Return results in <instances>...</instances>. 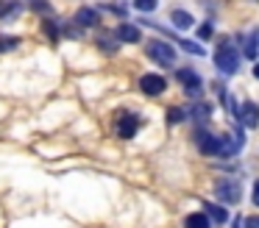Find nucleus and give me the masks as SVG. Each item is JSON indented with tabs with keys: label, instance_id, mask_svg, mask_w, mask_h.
Masks as SVG:
<instances>
[{
	"label": "nucleus",
	"instance_id": "obj_1",
	"mask_svg": "<svg viewBox=\"0 0 259 228\" xmlns=\"http://www.w3.org/2000/svg\"><path fill=\"white\" fill-rule=\"evenodd\" d=\"M214 67H218L223 75H234L237 67H240V53H237L229 42H220L218 53H214Z\"/></svg>",
	"mask_w": 259,
	"mask_h": 228
},
{
	"label": "nucleus",
	"instance_id": "obj_2",
	"mask_svg": "<svg viewBox=\"0 0 259 228\" xmlns=\"http://www.w3.org/2000/svg\"><path fill=\"white\" fill-rule=\"evenodd\" d=\"M145 50H148V56H151L159 67H173L176 64V50L170 48L167 42H162V39H151Z\"/></svg>",
	"mask_w": 259,
	"mask_h": 228
},
{
	"label": "nucleus",
	"instance_id": "obj_3",
	"mask_svg": "<svg viewBox=\"0 0 259 228\" xmlns=\"http://www.w3.org/2000/svg\"><path fill=\"white\" fill-rule=\"evenodd\" d=\"M176 78L184 83V89H187V95H190V98H201L203 81H201V75H198V72H192V70H179V72H176Z\"/></svg>",
	"mask_w": 259,
	"mask_h": 228
},
{
	"label": "nucleus",
	"instance_id": "obj_4",
	"mask_svg": "<svg viewBox=\"0 0 259 228\" xmlns=\"http://www.w3.org/2000/svg\"><path fill=\"white\" fill-rule=\"evenodd\" d=\"M195 142H198V150L203 156H220V136H214L209 131H198Z\"/></svg>",
	"mask_w": 259,
	"mask_h": 228
},
{
	"label": "nucleus",
	"instance_id": "obj_5",
	"mask_svg": "<svg viewBox=\"0 0 259 228\" xmlns=\"http://www.w3.org/2000/svg\"><path fill=\"white\" fill-rule=\"evenodd\" d=\"M164 86H167V81H164L162 75H156V72H148V75L140 78V89L145 95H151V98H156V95L164 92Z\"/></svg>",
	"mask_w": 259,
	"mask_h": 228
},
{
	"label": "nucleus",
	"instance_id": "obj_6",
	"mask_svg": "<svg viewBox=\"0 0 259 228\" xmlns=\"http://www.w3.org/2000/svg\"><path fill=\"white\" fill-rule=\"evenodd\" d=\"M240 122L245 128H256L259 125V106L253 103V100H245V103L240 106Z\"/></svg>",
	"mask_w": 259,
	"mask_h": 228
},
{
	"label": "nucleus",
	"instance_id": "obj_7",
	"mask_svg": "<svg viewBox=\"0 0 259 228\" xmlns=\"http://www.w3.org/2000/svg\"><path fill=\"white\" fill-rule=\"evenodd\" d=\"M114 39H117V42L134 44V42H140V39H142V33H140V28H137V25H131V22H123V25L114 28Z\"/></svg>",
	"mask_w": 259,
	"mask_h": 228
},
{
	"label": "nucleus",
	"instance_id": "obj_8",
	"mask_svg": "<svg viewBox=\"0 0 259 228\" xmlns=\"http://www.w3.org/2000/svg\"><path fill=\"white\" fill-rule=\"evenodd\" d=\"M214 192H218V198L223 200V203H237V200H240V187H237L234 181H220L218 187H214Z\"/></svg>",
	"mask_w": 259,
	"mask_h": 228
},
{
	"label": "nucleus",
	"instance_id": "obj_9",
	"mask_svg": "<svg viewBox=\"0 0 259 228\" xmlns=\"http://www.w3.org/2000/svg\"><path fill=\"white\" fill-rule=\"evenodd\" d=\"M137 131H140V120H137V117L123 114V117L117 120V136H120V139H131Z\"/></svg>",
	"mask_w": 259,
	"mask_h": 228
},
{
	"label": "nucleus",
	"instance_id": "obj_10",
	"mask_svg": "<svg viewBox=\"0 0 259 228\" xmlns=\"http://www.w3.org/2000/svg\"><path fill=\"white\" fill-rule=\"evenodd\" d=\"M98 11L95 9H78V14H75V22L78 25H84V28H92V25H98Z\"/></svg>",
	"mask_w": 259,
	"mask_h": 228
},
{
	"label": "nucleus",
	"instance_id": "obj_11",
	"mask_svg": "<svg viewBox=\"0 0 259 228\" xmlns=\"http://www.w3.org/2000/svg\"><path fill=\"white\" fill-rule=\"evenodd\" d=\"M256 42H259V31H251L245 36V42H242V53H245V59H256V56H259Z\"/></svg>",
	"mask_w": 259,
	"mask_h": 228
},
{
	"label": "nucleus",
	"instance_id": "obj_12",
	"mask_svg": "<svg viewBox=\"0 0 259 228\" xmlns=\"http://www.w3.org/2000/svg\"><path fill=\"white\" fill-rule=\"evenodd\" d=\"M203 209H206V217H212V220H218V222L229 220V211H226L220 203H203Z\"/></svg>",
	"mask_w": 259,
	"mask_h": 228
},
{
	"label": "nucleus",
	"instance_id": "obj_13",
	"mask_svg": "<svg viewBox=\"0 0 259 228\" xmlns=\"http://www.w3.org/2000/svg\"><path fill=\"white\" fill-rule=\"evenodd\" d=\"M117 39H114V33H112V36H109V33H101V36H98V48H101L103 50V53H109V56H112V53H117Z\"/></svg>",
	"mask_w": 259,
	"mask_h": 228
},
{
	"label": "nucleus",
	"instance_id": "obj_14",
	"mask_svg": "<svg viewBox=\"0 0 259 228\" xmlns=\"http://www.w3.org/2000/svg\"><path fill=\"white\" fill-rule=\"evenodd\" d=\"M184 228H209V217L203 211H195V214H187Z\"/></svg>",
	"mask_w": 259,
	"mask_h": 228
},
{
	"label": "nucleus",
	"instance_id": "obj_15",
	"mask_svg": "<svg viewBox=\"0 0 259 228\" xmlns=\"http://www.w3.org/2000/svg\"><path fill=\"white\" fill-rule=\"evenodd\" d=\"M170 20H173V25H179V28H192V14H187V11H173V17H170Z\"/></svg>",
	"mask_w": 259,
	"mask_h": 228
},
{
	"label": "nucleus",
	"instance_id": "obj_16",
	"mask_svg": "<svg viewBox=\"0 0 259 228\" xmlns=\"http://www.w3.org/2000/svg\"><path fill=\"white\" fill-rule=\"evenodd\" d=\"M20 44L17 36H0V53H9V50H14Z\"/></svg>",
	"mask_w": 259,
	"mask_h": 228
},
{
	"label": "nucleus",
	"instance_id": "obj_17",
	"mask_svg": "<svg viewBox=\"0 0 259 228\" xmlns=\"http://www.w3.org/2000/svg\"><path fill=\"white\" fill-rule=\"evenodd\" d=\"M184 117H187V111H184V109H176V106H173V109H167V122H170V125L181 122Z\"/></svg>",
	"mask_w": 259,
	"mask_h": 228
},
{
	"label": "nucleus",
	"instance_id": "obj_18",
	"mask_svg": "<svg viewBox=\"0 0 259 228\" xmlns=\"http://www.w3.org/2000/svg\"><path fill=\"white\" fill-rule=\"evenodd\" d=\"M209 111H212V109H209L206 103H195V109H192V114H195L201 122H206V120H209Z\"/></svg>",
	"mask_w": 259,
	"mask_h": 228
},
{
	"label": "nucleus",
	"instance_id": "obj_19",
	"mask_svg": "<svg viewBox=\"0 0 259 228\" xmlns=\"http://www.w3.org/2000/svg\"><path fill=\"white\" fill-rule=\"evenodd\" d=\"M42 31H45L51 39H59V25H56L53 20H45V22H42Z\"/></svg>",
	"mask_w": 259,
	"mask_h": 228
},
{
	"label": "nucleus",
	"instance_id": "obj_20",
	"mask_svg": "<svg viewBox=\"0 0 259 228\" xmlns=\"http://www.w3.org/2000/svg\"><path fill=\"white\" fill-rule=\"evenodd\" d=\"M134 9H140V11H153V9H156V0H134Z\"/></svg>",
	"mask_w": 259,
	"mask_h": 228
},
{
	"label": "nucleus",
	"instance_id": "obj_21",
	"mask_svg": "<svg viewBox=\"0 0 259 228\" xmlns=\"http://www.w3.org/2000/svg\"><path fill=\"white\" fill-rule=\"evenodd\" d=\"M195 33H198V39H203V42H206V39H212V25H209V22H203Z\"/></svg>",
	"mask_w": 259,
	"mask_h": 228
},
{
	"label": "nucleus",
	"instance_id": "obj_22",
	"mask_svg": "<svg viewBox=\"0 0 259 228\" xmlns=\"http://www.w3.org/2000/svg\"><path fill=\"white\" fill-rule=\"evenodd\" d=\"M31 6H34V11H45V14H51V3H48V0H31Z\"/></svg>",
	"mask_w": 259,
	"mask_h": 228
},
{
	"label": "nucleus",
	"instance_id": "obj_23",
	"mask_svg": "<svg viewBox=\"0 0 259 228\" xmlns=\"http://www.w3.org/2000/svg\"><path fill=\"white\" fill-rule=\"evenodd\" d=\"M245 228H259V214L245 217Z\"/></svg>",
	"mask_w": 259,
	"mask_h": 228
},
{
	"label": "nucleus",
	"instance_id": "obj_24",
	"mask_svg": "<svg viewBox=\"0 0 259 228\" xmlns=\"http://www.w3.org/2000/svg\"><path fill=\"white\" fill-rule=\"evenodd\" d=\"M251 200H253V206H259V181L253 184V195H251Z\"/></svg>",
	"mask_w": 259,
	"mask_h": 228
},
{
	"label": "nucleus",
	"instance_id": "obj_25",
	"mask_svg": "<svg viewBox=\"0 0 259 228\" xmlns=\"http://www.w3.org/2000/svg\"><path fill=\"white\" fill-rule=\"evenodd\" d=\"M231 228H242V220H234V225H231Z\"/></svg>",
	"mask_w": 259,
	"mask_h": 228
},
{
	"label": "nucleus",
	"instance_id": "obj_26",
	"mask_svg": "<svg viewBox=\"0 0 259 228\" xmlns=\"http://www.w3.org/2000/svg\"><path fill=\"white\" fill-rule=\"evenodd\" d=\"M253 75H256V78H259V64H256V67H253Z\"/></svg>",
	"mask_w": 259,
	"mask_h": 228
}]
</instances>
